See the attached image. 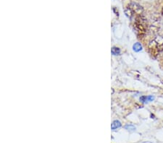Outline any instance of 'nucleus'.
I'll use <instances>...</instances> for the list:
<instances>
[{
    "label": "nucleus",
    "instance_id": "9",
    "mask_svg": "<svg viewBox=\"0 0 163 143\" xmlns=\"http://www.w3.org/2000/svg\"><path fill=\"white\" fill-rule=\"evenodd\" d=\"M162 14L163 15V7H162Z\"/></svg>",
    "mask_w": 163,
    "mask_h": 143
},
{
    "label": "nucleus",
    "instance_id": "5",
    "mask_svg": "<svg viewBox=\"0 0 163 143\" xmlns=\"http://www.w3.org/2000/svg\"><path fill=\"white\" fill-rule=\"evenodd\" d=\"M121 123L119 121L117 120H115L114 121V122L112 123V125H111V129H113V130H115V129H119L120 127H121Z\"/></svg>",
    "mask_w": 163,
    "mask_h": 143
},
{
    "label": "nucleus",
    "instance_id": "6",
    "mask_svg": "<svg viewBox=\"0 0 163 143\" xmlns=\"http://www.w3.org/2000/svg\"><path fill=\"white\" fill-rule=\"evenodd\" d=\"M133 51H136V52H139L140 51L142 50V46L140 43H136L133 46Z\"/></svg>",
    "mask_w": 163,
    "mask_h": 143
},
{
    "label": "nucleus",
    "instance_id": "2",
    "mask_svg": "<svg viewBox=\"0 0 163 143\" xmlns=\"http://www.w3.org/2000/svg\"><path fill=\"white\" fill-rule=\"evenodd\" d=\"M134 28L138 38H142L147 30V21L141 15L137 16L134 23Z\"/></svg>",
    "mask_w": 163,
    "mask_h": 143
},
{
    "label": "nucleus",
    "instance_id": "1",
    "mask_svg": "<svg viewBox=\"0 0 163 143\" xmlns=\"http://www.w3.org/2000/svg\"><path fill=\"white\" fill-rule=\"evenodd\" d=\"M149 50L152 55L157 56L163 51V36L157 35L149 44Z\"/></svg>",
    "mask_w": 163,
    "mask_h": 143
},
{
    "label": "nucleus",
    "instance_id": "8",
    "mask_svg": "<svg viewBox=\"0 0 163 143\" xmlns=\"http://www.w3.org/2000/svg\"><path fill=\"white\" fill-rule=\"evenodd\" d=\"M125 129H127V130H129V131H133L136 129V127L133 126V125L128 124V125H126V127H125Z\"/></svg>",
    "mask_w": 163,
    "mask_h": 143
},
{
    "label": "nucleus",
    "instance_id": "4",
    "mask_svg": "<svg viewBox=\"0 0 163 143\" xmlns=\"http://www.w3.org/2000/svg\"><path fill=\"white\" fill-rule=\"evenodd\" d=\"M155 99V98L151 95H149V96H141L140 98V100L143 103H148L150 101H152V100Z\"/></svg>",
    "mask_w": 163,
    "mask_h": 143
},
{
    "label": "nucleus",
    "instance_id": "7",
    "mask_svg": "<svg viewBox=\"0 0 163 143\" xmlns=\"http://www.w3.org/2000/svg\"><path fill=\"white\" fill-rule=\"evenodd\" d=\"M111 52L113 55H119L120 53V49L117 47H113L112 48Z\"/></svg>",
    "mask_w": 163,
    "mask_h": 143
},
{
    "label": "nucleus",
    "instance_id": "3",
    "mask_svg": "<svg viewBox=\"0 0 163 143\" xmlns=\"http://www.w3.org/2000/svg\"><path fill=\"white\" fill-rule=\"evenodd\" d=\"M126 15L128 16L129 18H131L133 15H136L137 16L141 15L143 12V8L140 5H138V4L132 3L129 4L128 7L126 9Z\"/></svg>",
    "mask_w": 163,
    "mask_h": 143
}]
</instances>
